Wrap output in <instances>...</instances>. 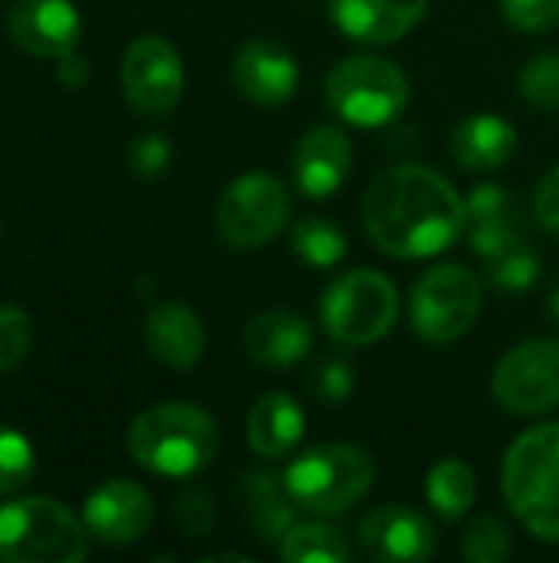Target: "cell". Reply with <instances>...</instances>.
I'll list each match as a JSON object with an SVG mask.
<instances>
[{"instance_id": "8fae6325", "label": "cell", "mask_w": 559, "mask_h": 563, "mask_svg": "<svg viewBox=\"0 0 559 563\" xmlns=\"http://www.w3.org/2000/svg\"><path fill=\"white\" fill-rule=\"evenodd\" d=\"M185 92V66L178 49L158 36H138L122 56V96L138 115H168Z\"/></svg>"}, {"instance_id": "f1b7e54d", "label": "cell", "mask_w": 559, "mask_h": 563, "mask_svg": "<svg viewBox=\"0 0 559 563\" xmlns=\"http://www.w3.org/2000/svg\"><path fill=\"white\" fill-rule=\"evenodd\" d=\"M33 336H36V327L30 313L13 303H0V373L16 369L30 356Z\"/></svg>"}, {"instance_id": "6da1fadb", "label": "cell", "mask_w": 559, "mask_h": 563, "mask_svg": "<svg viewBox=\"0 0 559 563\" xmlns=\"http://www.w3.org/2000/svg\"><path fill=\"white\" fill-rule=\"evenodd\" d=\"M372 244L399 261L435 257L465 231V198L428 165H395L372 178L362 198Z\"/></svg>"}, {"instance_id": "44dd1931", "label": "cell", "mask_w": 559, "mask_h": 563, "mask_svg": "<svg viewBox=\"0 0 559 563\" xmlns=\"http://www.w3.org/2000/svg\"><path fill=\"white\" fill-rule=\"evenodd\" d=\"M237 498H241V511L244 521L254 534V541L260 544H280V538L297 525V501L290 498L283 475L273 472H247L237 482Z\"/></svg>"}, {"instance_id": "f546056e", "label": "cell", "mask_w": 559, "mask_h": 563, "mask_svg": "<svg viewBox=\"0 0 559 563\" xmlns=\"http://www.w3.org/2000/svg\"><path fill=\"white\" fill-rule=\"evenodd\" d=\"M33 445L16 429L0 426V495L20 492L33 478Z\"/></svg>"}, {"instance_id": "8992f818", "label": "cell", "mask_w": 559, "mask_h": 563, "mask_svg": "<svg viewBox=\"0 0 559 563\" xmlns=\"http://www.w3.org/2000/svg\"><path fill=\"white\" fill-rule=\"evenodd\" d=\"M329 109L359 129H382L409 106V76L385 56H349L326 76Z\"/></svg>"}, {"instance_id": "52a82bcc", "label": "cell", "mask_w": 559, "mask_h": 563, "mask_svg": "<svg viewBox=\"0 0 559 563\" xmlns=\"http://www.w3.org/2000/svg\"><path fill=\"white\" fill-rule=\"evenodd\" d=\"M320 320L343 346L379 343L399 320V290L379 271H349L326 287L320 300Z\"/></svg>"}, {"instance_id": "d6a6232c", "label": "cell", "mask_w": 559, "mask_h": 563, "mask_svg": "<svg viewBox=\"0 0 559 563\" xmlns=\"http://www.w3.org/2000/svg\"><path fill=\"white\" fill-rule=\"evenodd\" d=\"M171 518H175V525H178V531L185 534V538H191V541H201V538H208L211 534V528H214V501L204 495V492H198V488H185L181 495H178V501H175V511H171Z\"/></svg>"}, {"instance_id": "d4e9b609", "label": "cell", "mask_w": 559, "mask_h": 563, "mask_svg": "<svg viewBox=\"0 0 559 563\" xmlns=\"http://www.w3.org/2000/svg\"><path fill=\"white\" fill-rule=\"evenodd\" d=\"M280 561L287 563H346L349 544L346 538L323 521H297L277 544Z\"/></svg>"}, {"instance_id": "cb8c5ba5", "label": "cell", "mask_w": 559, "mask_h": 563, "mask_svg": "<svg viewBox=\"0 0 559 563\" xmlns=\"http://www.w3.org/2000/svg\"><path fill=\"white\" fill-rule=\"evenodd\" d=\"M425 495H428V505L441 518L458 521L478 501V478H474V472H471L468 462H461V459H441V462H435L428 468Z\"/></svg>"}, {"instance_id": "603a6c76", "label": "cell", "mask_w": 559, "mask_h": 563, "mask_svg": "<svg viewBox=\"0 0 559 563\" xmlns=\"http://www.w3.org/2000/svg\"><path fill=\"white\" fill-rule=\"evenodd\" d=\"M306 432L300 402L287 393H264L247 412V442L260 459H287Z\"/></svg>"}, {"instance_id": "7c38bea8", "label": "cell", "mask_w": 559, "mask_h": 563, "mask_svg": "<svg viewBox=\"0 0 559 563\" xmlns=\"http://www.w3.org/2000/svg\"><path fill=\"white\" fill-rule=\"evenodd\" d=\"M359 548L382 563H418L435 558L438 531L432 518L412 505H382L359 525Z\"/></svg>"}, {"instance_id": "30bf717a", "label": "cell", "mask_w": 559, "mask_h": 563, "mask_svg": "<svg viewBox=\"0 0 559 563\" xmlns=\"http://www.w3.org/2000/svg\"><path fill=\"white\" fill-rule=\"evenodd\" d=\"M497 406L511 416L534 419L559 409V343L527 340L501 356L491 376Z\"/></svg>"}, {"instance_id": "74e56055", "label": "cell", "mask_w": 559, "mask_h": 563, "mask_svg": "<svg viewBox=\"0 0 559 563\" xmlns=\"http://www.w3.org/2000/svg\"><path fill=\"white\" fill-rule=\"evenodd\" d=\"M550 317L559 323V284L554 287V294H550Z\"/></svg>"}, {"instance_id": "836d02e7", "label": "cell", "mask_w": 559, "mask_h": 563, "mask_svg": "<svg viewBox=\"0 0 559 563\" xmlns=\"http://www.w3.org/2000/svg\"><path fill=\"white\" fill-rule=\"evenodd\" d=\"M501 10L521 33H547L559 26V0H501Z\"/></svg>"}, {"instance_id": "1f68e13d", "label": "cell", "mask_w": 559, "mask_h": 563, "mask_svg": "<svg viewBox=\"0 0 559 563\" xmlns=\"http://www.w3.org/2000/svg\"><path fill=\"white\" fill-rule=\"evenodd\" d=\"M353 389H356V366L343 353L320 360V366L313 369L316 399H323L329 406H339V402H346L353 396Z\"/></svg>"}, {"instance_id": "d6986e66", "label": "cell", "mask_w": 559, "mask_h": 563, "mask_svg": "<svg viewBox=\"0 0 559 563\" xmlns=\"http://www.w3.org/2000/svg\"><path fill=\"white\" fill-rule=\"evenodd\" d=\"M241 350L250 363L267 369H287L310 356L313 327L290 310H264L247 320L241 333Z\"/></svg>"}, {"instance_id": "e575fe53", "label": "cell", "mask_w": 559, "mask_h": 563, "mask_svg": "<svg viewBox=\"0 0 559 563\" xmlns=\"http://www.w3.org/2000/svg\"><path fill=\"white\" fill-rule=\"evenodd\" d=\"M128 165L138 178L155 181L168 172L171 165V142L165 135H138L128 148Z\"/></svg>"}, {"instance_id": "9c48e42d", "label": "cell", "mask_w": 559, "mask_h": 563, "mask_svg": "<svg viewBox=\"0 0 559 563\" xmlns=\"http://www.w3.org/2000/svg\"><path fill=\"white\" fill-rule=\"evenodd\" d=\"M290 218V191L267 172H247L234 178L214 208L217 234L234 251H257L273 241Z\"/></svg>"}, {"instance_id": "4dcf8cb0", "label": "cell", "mask_w": 559, "mask_h": 563, "mask_svg": "<svg viewBox=\"0 0 559 563\" xmlns=\"http://www.w3.org/2000/svg\"><path fill=\"white\" fill-rule=\"evenodd\" d=\"M488 271H491V284L497 290L521 294V290H527V287L537 284V277H540V257L534 251H527L524 244H517L507 254L488 261Z\"/></svg>"}, {"instance_id": "484cf974", "label": "cell", "mask_w": 559, "mask_h": 563, "mask_svg": "<svg viewBox=\"0 0 559 563\" xmlns=\"http://www.w3.org/2000/svg\"><path fill=\"white\" fill-rule=\"evenodd\" d=\"M290 244H293V254L303 264L320 267V271L336 267L346 257V251H349V241H346L343 228L333 218H316V214L297 221Z\"/></svg>"}, {"instance_id": "4fadbf2b", "label": "cell", "mask_w": 559, "mask_h": 563, "mask_svg": "<svg viewBox=\"0 0 559 563\" xmlns=\"http://www.w3.org/2000/svg\"><path fill=\"white\" fill-rule=\"evenodd\" d=\"M10 40L40 59H59L76 49L82 16L72 0H13L7 10Z\"/></svg>"}, {"instance_id": "5bb4252c", "label": "cell", "mask_w": 559, "mask_h": 563, "mask_svg": "<svg viewBox=\"0 0 559 563\" xmlns=\"http://www.w3.org/2000/svg\"><path fill=\"white\" fill-rule=\"evenodd\" d=\"M152 518H155V505L148 492L128 478L102 482L86 498V508H82V521L89 534L112 548H125L145 538V531L152 528Z\"/></svg>"}, {"instance_id": "ffe728a7", "label": "cell", "mask_w": 559, "mask_h": 563, "mask_svg": "<svg viewBox=\"0 0 559 563\" xmlns=\"http://www.w3.org/2000/svg\"><path fill=\"white\" fill-rule=\"evenodd\" d=\"M145 346L152 360H158L161 366L191 369L204 356L208 333H204L201 317L191 307L178 300H165L152 307V313L145 317Z\"/></svg>"}, {"instance_id": "7402d4cb", "label": "cell", "mask_w": 559, "mask_h": 563, "mask_svg": "<svg viewBox=\"0 0 559 563\" xmlns=\"http://www.w3.org/2000/svg\"><path fill=\"white\" fill-rule=\"evenodd\" d=\"M448 148L465 172H497L517 152V129L494 112H478L451 132Z\"/></svg>"}, {"instance_id": "2e32d148", "label": "cell", "mask_w": 559, "mask_h": 563, "mask_svg": "<svg viewBox=\"0 0 559 563\" xmlns=\"http://www.w3.org/2000/svg\"><path fill=\"white\" fill-rule=\"evenodd\" d=\"M353 168V139L339 125H313L293 148V181L306 198H329Z\"/></svg>"}, {"instance_id": "d590c367", "label": "cell", "mask_w": 559, "mask_h": 563, "mask_svg": "<svg viewBox=\"0 0 559 563\" xmlns=\"http://www.w3.org/2000/svg\"><path fill=\"white\" fill-rule=\"evenodd\" d=\"M534 214H537V221L547 231H557L559 234V165H554L540 178V185L534 191Z\"/></svg>"}, {"instance_id": "4316f807", "label": "cell", "mask_w": 559, "mask_h": 563, "mask_svg": "<svg viewBox=\"0 0 559 563\" xmlns=\"http://www.w3.org/2000/svg\"><path fill=\"white\" fill-rule=\"evenodd\" d=\"M461 551L471 563H504L514 551L511 528L494 515H478L465 528Z\"/></svg>"}, {"instance_id": "7a4b0ae2", "label": "cell", "mask_w": 559, "mask_h": 563, "mask_svg": "<svg viewBox=\"0 0 559 563\" xmlns=\"http://www.w3.org/2000/svg\"><path fill=\"white\" fill-rule=\"evenodd\" d=\"M221 432L211 412L191 402L148 406L128 429L132 459L161 478H191L217 455Z\"/></svg>"}, {"instance_id": "277c9868", "label": "cell", "mask_w": 559, "mask_h": 563, "mask_svg": "<svg viewBox=\"0 0 559 563\" xmlns=\"http://www.w3.org/2000/svg\"><path fill=\"white\" fill-rule=\"evenodd\" d=\"M283 485L300 511L316 518H339L372 492L376 459L366 449L346 442L313 445L287 465Z\"/></svg>"}, {"instance_id": "8d00e7d4", "label": "cell", "mask_w": 559, "mask_h": 563, "mask_svg": "<svg viewBox=\"0 0 559 563\" xmlns=\"http://www.w3.org/2000/svg\"><path fill=\"white\" fill-rule=\"evenodd\" d=\"M56 79L66 89H82L86 79H89V63L72 49V53H66V56L56 59Z\"/></svg>"}, {"instance_id": "ac0fdd59", "label": "cell", "mask_w": 559, "mask_h": 563, "mask_svg": "<svg viewBox=\"0 0 559 563\" xmlns=\"http://www.w3.org/2000/svg\"><path fill=\"white\" fill-rule=\"evenodd\" d=\"M521 208L511 188L478 185L465 201V234L474 254L494 261L521 244Z\"/></svg>"}, {"instance_id": "e0dca14e", "label": "cell", "mask_w": 559, "mask_h": 563, "mask_svg": "<svg viewBox=\"0 0 559 563\" xmlns=\"http://www.w3.org/2000/svg\"><path fill=\"white\" fill-rule=\"evenodd\" d=\"M432 0H329L333 23L356 43L385 46L422 23Z\"/></svg>"}, {"instance_id": "3957f363", "label": "cell", "mask_w": 559, "mask_h": 563, "mask_svg": "<svg viewBox=\"0 0 559 563\" xmlns=\"http://www.w3.org/2000/svg\"><path fill=\"white\" fill-rule=\"evenodd\" d=\"M501 495L534 538L559 544V422L534 426L511 442Z\"/></svg>"}, {"instance_id": "5b68a950", "label": "cell", "mask_w": 559, "mask_h": 563, "mask_svg": "<svg viewBox=\"0 0 559 563\" xmlns=\"http://www.w3.org/2000/svg\"><path fill=\"white\" fill-rule=\"evenodd\" d=\"M89 528L63 501L16 498L0 508V561L82 563L89 558Z\"/></svg>"}, {"instance_id": "ba28073f", "label": "cell", "mask_w": 559, "mask_h": 563, "mask_svg": "<svg viewBox=\"0 0 559 563\" xmlns=\"http://www.w3.org/2000/svg\"><path fill=\"white\" fill-rule=\"evenodd\" d=\"M481 313V284L465 264H441L428 271L412 297L409 320L412 333L432 346H448L461 340Z\"/></svg>"}, {"instance_id": "9a60e30c", "label": "cell", "mask_w": 559, "mask_h": 563, "mask_svg": "<svg viewBox=\"0 0 559 563\" xmlns=\"http://www.w3.org/2000/svg\"><path fill=\"white\" fill-rule=\"evenodd\" d=\"M231 79L241 89V96H247L250 102L283 106L287 99H293L300 86V66L287 46H280L277 40L257 36V40H247L234 53Z\"/></svg>"}, {"instance_id": "83f0119b", "label": "cell", "mask_w": 559, "mask_h": 563, "mask_svg": "<svg viewBox=\"0 0 559 563\" xmlns=\"http://www.w3.org/2000/svg\"><path fill=\"white\" fill-rule=\"evenodd\" d=\"M521 96L540 109L559 112V53H540L521 69Z\"/></svg>"}]
</instances>
